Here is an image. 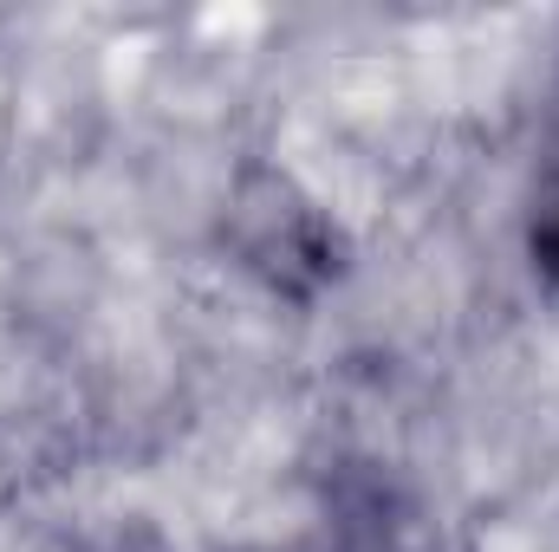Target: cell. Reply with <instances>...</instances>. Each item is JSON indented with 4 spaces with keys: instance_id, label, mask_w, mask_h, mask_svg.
Here are the masks:
<instances>
[{
    "instance_id": "obj_1",
    "label": "cell",
    "mask_w": 559,
    "mask_h": 552,
    "mask_svg": "<svg viewBox=\"0 0 559 552\" xmlns=\"http://www.w3.org/2000/svg\"><path fill=\"white\" fill-rule=\"evenodd\" d=\"M222 235H228L235 267L293 305H312L345 274V228L293 169H274V163H248L235 176Z\"/></svg>"
},
{
    "instance_id": "obj_3",
    "label": "cell",
    "mask_w": 559,
    "mask_h": 552,
    "mask_svg": "<svg viewBox=\"0 0 559 552\" xmlns=\"http://www.w3.org/2000/svg\"><path fill=\"white\" fill-rule=\"evenodd\" d=\"M527 254H534V274L559 286V169H547V182L527 208Z\"/></svg>"
},
{
    "instance_id": "obj_2",
    "label": "cell",
    "mask_w": 559,
    "mask_h": 552,
    "mask_svg": "<svg viewBox=\"0 0 559 552\" xmlns=\"http://www.w3.org/2000/svg\"><path fill=\"white\" fill-rule=\"evenodd\" d=\"M299 552H423L417 507L378 475H345L325 494V507H319Z\"/></svg>"
}]
</instances>
